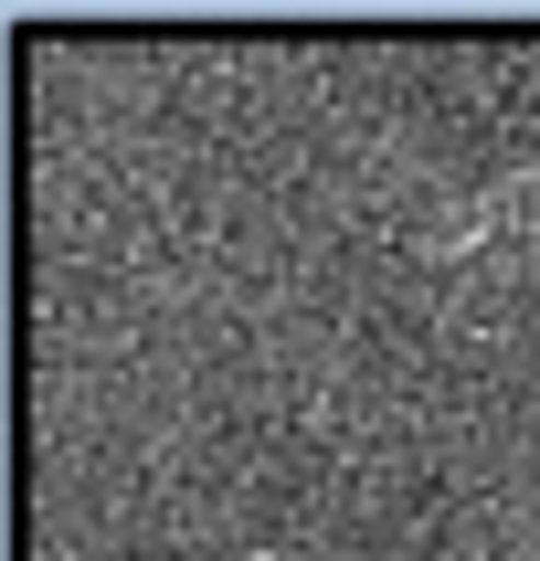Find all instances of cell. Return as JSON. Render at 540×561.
<instances>
[{
  "label": "cell",
  "instance_id": "1",
  "mask_svg": "<svg viewBox=\"0 0 540 561\" xmlns=\"http://www.w3.org/2000/svg\"><path fill=\"white\" fill-rule=\"evenodd\" d=\"M519 222H540V159H519V170H508V181H487V191H467V202H456V213L445 222H424V254H476L487 244V233H519Z\"/></svg>",
  "mask_w": 540,
  "mask_h": 561
},
{
  "label": "cell",
  "instance_id": "2",
  "mask_svg": "<svg viewBox=\"0 0 540 561\" xmlns=\"http://www.w3.org/2000/svg\"><path fill=\"white\" fill-rule=\"evenodd\" d=\"M519 561H540V551H519Z\"/></svg>",
  "mask_w": 540,
  "mask_h": 561
},
{
  "label": "cell",
  "instance_id": "3",
  "mask_svg": "<svg viewBox=\"0 0 540 561\" xmlns=\"http://www.w3.org/2000/svg\"><path fill=\"white\" fill-rule=\"evenodd\" d=\"M254 561H265V551H254Z\"/></svg>",
  "mask_w": 540,
  "mask_h": 561
}]
</instances>
